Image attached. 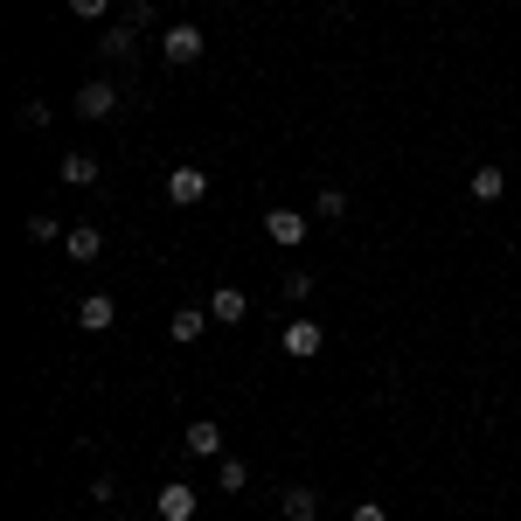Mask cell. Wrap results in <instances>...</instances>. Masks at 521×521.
Masks as SVG:
<instances>
[{
  "label": "cell",
  "mask_w": 521,
  "mask_h": 521,
  "mask_svg": "<svg viewBox=\"0 0 521 521\" xmlns=\"http://www.w3.org/2000/svg\"><path fill=\"white\" fill-rule=\"evenodd\" d=\"M153 508H160V521H188V515H195V487H181V480H167V487L153 494Z\"/></svg>",
  "instance_id": "obj_8"
},
{
  "label": "cell",
  "mask_w": 521,
  "mask_h": 521,
  "mask_svg": "<svg viewBox=\"0 0 521 521\" xmlns=\"http://www.w3.org/2000/svg\"><path fill=\"white\" fill-rule=\"evenodd\" d=\"M167 202H181V209L209 202V174H202V167H174V174H167Z\"/></svg>",
  "instance_id": "obj_4"
},
{
  "label": "cell",
  "mask_w": 521,
  "mask_h": 521,
  "mask_svg": "<svg viewBox=\"0 0 521 521\" xmlns=\"http://www.w3.org/2000/svg\"><path fill=\"white\" fill-rule=\"evenodd\" d=\"M21 126L42 132V126H49V105H42V98H35V105H21Z\"/></svg>",
  "instance_id": "obj_20"
},
{
  "label": "cell",
  "mask_w": 521,
  "mask_h": 521,
  "mask_svg": "<svg viewBox=\"0 0 521 521\" xmlns=\"http://www.w3.org/2000/svg\"><path fill=\"white\" fill-rule=\"evenodd\" d=\"M63 181L70 188H91L98 181V153H63Z\"/></svg>",
  "instance_id": "obj_13"
},
{
  "label": "cell",
  "mask_w": 521,
  "mask_h": 521,
  "mask_svg": "<svg viewBox=\"0 0 521 521\" xmlns=\"http://www.w3.org/2000/svg\"><path fill=\"white\" fill-rule=\"evenodd\" d=\"M98 56H112V63H132V56H139V28H132V21H112V28L98 35Z\"/></svg>",
  "instance_id": "obj_6"
},
{
  "label": "cell",
  "mask_w": 521,
  "mask_h": 521,
  "mask_svg": "<svg viewBox=\"0 0 521 521\" xmlns=\"http://www.w3.org/2000/svg\"><path fill=\"white\" fill-rule=\"evenodd\" d=\"M181 445H188L195 459H223V424H209V417H202V424H188V431H181Z\"/></svg>",
  "instance_id": "obj_10"
},
{
  "label": "cell",
  "mask_w": 521,
  "mask_h": 521,
  "mask_svg": "<svg viewBox=\"0 0 521 521\" xmlns=\"http://www.w3.org/2000/svg\"><path fill=\"white\" fill-rule=\"evenodd\" d=\"M508 195V174L501 167H473V202H501Z\"/></svg>",
  "instance_id": "obj_14"
},
{
  "label": "cell",
  "mask_w": 521,
  "mask_h": 521,
  "mask_svg": "<svg viewBox=\"0 0 521 521\" xmlns=\"http://www.w3.org/2000/svg\"><path fill=\"white\" fill-rule=\"evenodd\" d=\"M264 237H271L278 251H299V244H306V216H299V209H264Z\"/></svg>",
  "instance_id": "obj_3"
},
{
  "label": "cell",
  "mask_w": 521,
  "mask_h": 521,
  "mask_svg": "<svg viewBox=\"0 0 521 521\" xmlns=\"http://www.w3.org/2000/svg\"><path fill=\"white\" fill-rule=\"evenodd\" d=\"M320 341H327V334H320V320H292V327H285V355H299V362H313V355H320Z\"/></svg>",
  "instance_id": "obj_9"
},
{
  "label": "cell",
  "mask_w": 521,
  "mask_h": 521,
  "mask_svg": "<svg viewBox=\"0 0 521 521\" xmlns=\"http://www.w3.org/2000/svg\"><path fill=\"white\" fill-rule=\"evenodd\" d=\"M202 49H209V35H202L195 21H174V28L160 35V56H167L174 70H188V63H202Z\"/></svg>",
  "instance_id": "obj_1"
},
{
  "label": "cell",
  "mask_w": 521,
  "mask_h": 521,
  "mask_svg": "<svg viewBox=\"0 0 521 521\" xmlns=\"http://www.w3.org/2000/svg\"><path fill=\"white\" fill-rule=\"evenodd\" d=\"M216 487H223V494H244V487H251V466L223 452V459H216Z\"/></svg>",
  "instance_id": "obj_15"
},
{
  "label": "cell",
  "mask_w": 521,
  "mask_h": 521,
  "mask_svg": "<svg viewBox=\"0 0 521 521\" xmlns=\"http://www.w3.org/2000/svg\"><path fill=\"white\" fill-rule=\"evenodd\" d=\"M348 521H390V508H383V501H362V508H355Z\"/></svg>",
  "instance_id": "obj_21"
},
{
  "label": "cell",
  "mask_w": 521,
  "mask_h": 521,
  "mask_svg": "<svg viewBox=\"0 0 521 521\" xmlns=\"http://www.w3.org/2000/svg\"><path fill=\"white\" fill-rule=\"evenodd\" d=\"M63 251H70V258H98V251H105V230H98V223H77V230L63 237Z\"/></svg>",
  "instance_id": "obj_12"
},
{
  "label": "cell",
  "mask_w": 521,
  "mask_h": 521,
  "mask_svg": "<svg viewBox=\"0 0 521 521\" xmlns=\"http://www.w3.org/2000/svg\"><path fill=\"white\" fill-rule=\"evenodd\" d=\"M244 313H251V299H244L237 285H216V292H209V320H216V327H237Z\"/></svg>",
  "instance_id": "obj_7"
},
{
  "label": "cell",
  "mask_w": 521,
  "mask_h": 521,
  "mask_svg": "<svg viewBox=\"0 0 521 521\" xmlns=\"http://www.w3.org/2000/svg\"><path fill=\"white\" fill-rule=\"evenodd\" d=\"M278 515L285 521H313L320 515V494H313V487H285V494H278Z\"/></svg>",
  "instance_id": "obj_11"
},
{
  "label": "cell",
  "mask_w": 521,
  "mask_h": 521,
  "mask_svg": "<svg viewBox=\"0 0 521 521\" xmlns=\"http://www.w3.org/2000/svg\"><path fill=\"white\" fill-rule=\"evenodd\" d=\"M77 327H84V334H112V327H119V306H112V292H91V299H77Z\"/></svg>",
  "instance_id": "obj_5"
},
{
  "label": "cell",
  "mask_w": 521,
  "mask_h": 521,
  "mask_svg": "<svg viewBox=\"0 0 521 521\" xmlns=\"http://www.w3.org/2000/svg\"><path fill=\"white\" fill-rule=\"evenodd\" d=\"M313 209H320V223H341V216H348V195H341V188H320Z\"/></svg>",
  "instance_id": "obj_17"
},
{
  "label": "cell",
  "mask_w": 521,
  "mask_h": 521,
  "mask_svg": "<svg viewBox=\"0 0 521 521\" xmlns=\"http://www.w3.org/2000/svg\"><path fill=\"white\" fill-rule=\"evenodd\" d=\"M202 327H209V313H202V306H181V313L167 320V334H174V341H195Z\"/></svg>",
  "instance_id": "obj_16"
},
{
  "label": "cell",
  "mask_w": 521,
  "mask_h": 521,
  "mask_svg": "<svg viewBox=\"0 0 521 521\" xmlns=\"http://www.w3.org/2000/svg\"><path fill=\"white\" fill-rule=\"evenodd\" d=\"M70 112H77V119H112V112H119V84L91 77V84H84V91L70 98Z\"/></svg>",
  "instance_id": "obj_2"
},
{
  "label": "cell",
  "mask_w": 521,
  "mask_h": 521,
  "mask_svg": "<svg viewBox=\"0 0 521 521\" xmlns=\"http://www.w3.org/2000/svg\"><path fill=\"white\" fill-rule=\"evenodd\" d=\"M28 237H35V244H56L63 230H56V216H28Z\"/></svg>",
  "instance_id": "obj_18"
},
{
  "label": "cell",
  "mask_w": 521,
  "mask_h": 521,
  "mask_svg": "<svg viewBox=\"0 0 521 521\" xmlns=\"http://www.w3.org/2000/svg\"><path fill=\"white\" fill-rule=\"evenodd\" d=\"M70 14H77V21H105V14H112V0H70Z\"/></svg>",
  "instance_id": "obj_19"
}]
</instances>
